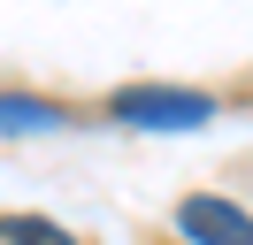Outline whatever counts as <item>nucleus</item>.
Masks as SVG:
<instances>
[{
  "instance_id": "1",
  "label": "nucleus",
  "mask_w": 253,
  "mask_h": 245,
  "mask_svg": "<svg viewBox=\"0 0 253 245\" xmlns=\"http://www.w3.org/2000/svg\"><path fill=\"white\" fill-rule=\"evenodd\" d=\"M108 115L123 130H200V122H215V100L184 84H130L108 100Z\"/></svg>"
},
{
  "instance_id": "2",
  "label": "nucleus",
  "mask_w": 253,
  "mask_h": 245,
  "mask_svg": "<svg viewBox=\"0 0 253 245\" xmlns=\"http://www.w3.org/2000/svg\"><path fill=\"white\" fill-rule=\"evenodd\" d=\"M176 238H192V245H253V214L238 207V199H222V192H192V199H176Z\"/></svg>"
},
{
  "instance_id": "3",
  "label": "nucleus",
  "mask_w": 253,
  "mask_h": 245,
  "mask_svg": "<svg viewBox=\"0 0 253 245\" xmlns=\"http://www.w3.org/2000/svg\"><path fill=\"white\" fill-rule=\"evenodd\" d=\"M0 130H16V138H31V130H69V107L31 100V92H0Z\"/></svg>"
},
{
  "instance_id": "4",
  "label": "nucleus",
  "mask_w": 253,
  "mask_h": 245,
  "mask_svg": "<svg viewBox=\"0 0 253 245\" xmlns=\"http://www.w3.org/2000/svg\"><path fill=\"white\" fill-rule=\"evenodd\" d=\"M0 245H77V238L46 214H0Z\"/></svg>"
}]
</instances>
